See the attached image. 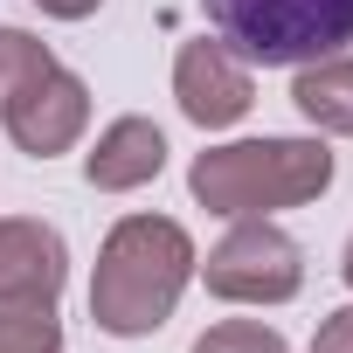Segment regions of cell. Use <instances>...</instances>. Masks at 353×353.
Instances as JSON below:
<instances>
[{
	"label": "cell",
	"instance_id": "1",
	"mask_svg": "<svg viewBox=\"0 0 353 353\" xmlns=\"http://www.w3.org/2000/svg\"><path fill=\"white\" fill-rule=\"evenodd\" d=\"M194 236L173 215H125L104 250H97V277H90V319L111 339H145L173 319L188 277H194Z\"/></svg>",
	"mask_w": 353,
	"mask_h": 353
},
{
	"label": "cell",
	"instance_id": "2",
	"mask_svg": "<svg viewBox=\"0 0 353 353\" xmlns=\"http://www.w3.org/2000/svg\"><path fill=\"white\" fill-rule=\"evenodd\" d=\"M188 188L208 215H277L305 208L332 188V145L325 139H236L208 145L188 166Z\"/></svg>",
	"mask_w": 353,
	"mask_h": 353
},
{
	"label": "cell",
	"instance_id": "3",
	"mask_svg": "<svg viewBox=\"0 0 353 353\" xmlns=\"http://www.w3.org/2000/svg\"><path fill=\"white\" fill-rule=\"evenodd\" d=\"M215 35L263 70H298L353 42V0H201Z\"/></svg>",
	"mask_w": 353,
	"mask_h": 353
},
{
	"label": "cell",
	"instance_id": "4",
	"mask_svg": "<svg viewBox=\"0 0 353 353\" xmlns=\"http://www.w3.org/2000/svg\"><path fill=\"white\" fill-rule=\"evenodd\" d=\"M222 305H284L305 291V250L270 222V215H236V229L194 263Z\"/></svg>",
	"mask_w": 353,
	"mask_h": 353
},
{
	"label": "cell",
	"instance_id": "5",
	"mask_svg": "<svg viewBox=\"0 0 353 353\" xmlns=\"http://www.w3.org/2000/svg\"><path fill=\"white\" fill-rule=\"evenodd\" d=\"M0 125H8V139L28 152V159H56L83 139L90 125V90L83 77H70L56 56L35 63L28 77H14L8 90H0Z\"/></svg>",
	"mask_w": 353,
	"mask_h": 353
},
{
	"label": "cell",
	"instance_id": "6",
	"mask_svg": "<svg viewBox=\"0 0 353 353\" xmlns=\"http://www.w3.org/2000/svg\"><path fill=\"white\" fill-rule=\"evenodd\" d=\"M173 97L201 132H222L256 104V83H250V63L222 35L215 42L201 35V42H181V56H173Z\"/></svg>",
	"mask_w": 353,
	"mask_h": 353
},
{
	"label": "cell",
	"instance_id": "7",
	"mask_svg": "<svg viewBox=\"0 0 353 353\" xmlns=\"http://www.w3.org/2000/svg\"><path fill=\"white\" fill-rule=\"evenodd\" d=\"M70 277V250L49 222L8 215L0 222V305H56Z\"/></svg>",
	"mask_w": 353,
	"mask_h": 353
},
{
	"label": "cell",
	"instance_id": "8",
	"mask_svg": "<svg viewBox=\"0 0 353 353\" xmlns=\"http://www.w3.org/2000/svg\"><path fill=\"white\" fill-rule=\"evenodd\" d=\"M159 166H166V132L152 118H111L83 159V181L97 194H132V188L159 181Z\"/></svg>",
	"mask_w": 353,
	"mask_h": 353
},
{
	"label": "cell",
	"instance_id": "9",
	"mask_svg": "<svg viewBox=\"0 0 353 353\" xmlns=\"http://www.w3.org/2000/svg\"><path fill=\"white\" fill-rule=\"evenodd\" d=\"M291 104L305 111V125L353 139V56H319V63H298Z\"/></svg>",
	"mask_w": 353,
	"mask_h": 353
},
{
	"label": "cell",
	"instance_id": "10",
	"mask_svg": "<svg viewBox=\"0 0 353 353\" xmlns=\"http://www.w3.org/2000/svg\"><path fill=\"white\" fill-rule=\"evenodd\" d=\"M0 353H63L56 305H0Z\"/></svg>",
	"mask_w": 353,
	"mask_h": 353
},
{
	"label": "cell",
	"instance_id": "11",
	"mask_svg": "<svg viewBox=\"0 0 353 353\" xmlns=\"http://www.w3.org/2000/svg\"><path fill=\"white\" fill-rule=\"evenodd\" d=\"M194 353H291L277 325H256V319H222L194 339Z\"/></svg>",
	"mask_w": 353,
	"mask_h": 353
},
{
	"label": "cell",
	"instance_id": "12",
	"mask_svg": "<svg viewBox=\"0 0 353 353\" xmlns=\"http://www.w3.org/2000/svg\"><path fill=\"white\" fill-rule=\"evenodd\" d=\"M312 353H353V305H339V312H332V319L319 325Z\"/></svg>",
	"mask_w": 353,
	"mask_h": 353
},
{
	"label": "cell",
	"instance_id": "13",
	"mask_svg": "<svg viewBox=\"0 0 353 353\" xmlns=\"http://www.w3.org/2000/svg\"><path fill=\"white\" fill-rule=\"evenodd\" d=\"M35 8L49 14V21H83V14H97L104 0H35Z\"/></svg>",
	"mask_w": 353,
	"mask_h": 353
},
{
	"label": "cell",
	"instance_id": "14",
	"mask_svg": "<svg viewBox=\"0 0 353 353\" xmlns=\"http://www.w3.org/2000/svg\"><path fill=\"white\" fill-rule=\"evenodd\" d=\"M339 277H346V291H353V236H346V256H339Z\"/></svg>",
	"mask_w": 353,
	"mask_h": 353
}]
</instances>
